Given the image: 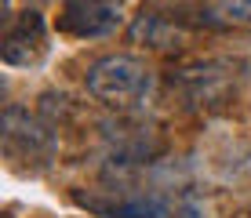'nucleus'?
<instances>
[{
  "label": "nucleus",
  "mask_w": 251,
  "mask_h": 218,
  "mask_svg": "<svg viewBox=\"0 0 251 218\" xmlns=\"http://www.w3.org/2000/svg\"><path fill=\"white\" fill-rule=\"evenodd\" d=\"M244 80H248V62L244 58H229V55L189 62V66L175 69V73L168 76L171 91H175L189 109H204V113L226 109L240 95Z\"/></svg>",
  "instance_id": "1"
},
{
  "label": "nucleus",
  "mask_w": 251,
  "mask_h": 218,
  "mask_svg": "<svg viewBox=\"0 0 251 218\" xmlns=\"http://www.w3.org/2000/svg\"><path fill=\"white\" fill-rule=\"evenodd\" d=\"M153 69L135 55L113 51V55H99L84 73V87L95 102L106 109H135L153 95Z\"/></svg>",
  "instance_id": "2"
},
{
  "label": "nucleus",
  "mask_w": 251,
  "mask_h": 218,
  "mask_svg": "<svg viewBox=\"0 0 251 218\" xmlns=\"http://www.w3.org/2000/svg\"><path fill=\"white\" fill-rule=\"evenodd\" d=\"M55 153L51 124L22 106L4 109V156L19 171H44Z\"/></svg>",
  "instance_id": "3"
},
{
  "label": "nucleus",
  "mask_w": 251,
  "mask_h": 218,
  "mask_svg": "<svg viewBox=\"0 0 251 218\" xmlns=\"http://www.w3.org/2000/svg\"><path fill=\"white\" fill-rule=\"evenodd\" d=\"M127 22V0H62L58 7V33L73 40L113 37Z\"/></svg>",
  "instance_id": "4"
},
{
  "label": "nucleus",
  "mask_w": 251,
  "mask_h": 218,
  "mask_svg": "<svg viewBox=\"0 0 251 218\" xmlns=\"http://www.w3.org/2000/svg\"><path fill=\"white\" fill-rule=\"evenodd\" d=\"M48 58V22L37 7L11 15L0 37V62L15 69H33Z\"/></svg>",
  "instance_id": "5"
},
{
  "label": "nucleus",
  "mask_w": 251,
  "mask_h": 218,
  "mask_svg": "<svg viewBox=\"0 0 251 218\" xmlns=\"http://www.w3.org/2000/svg\"><path fill=\"white\" fill-rule=\"evenodd\" d=\"M76 204L99 218H160L168 200L157 193H124V189H99V193H76Z\"/></svg>",
  "instance_id": "6"
},
{
  "label": "nucleus",
  "mask_w": 251,
  "mask_h": 218,
  "mask_svg": "<svg viewBox=\"0 0 251 218\" xmlns=\"http://www.w3.org/2000/svg\"><path fill=\"white\" fill-rule=\"evenodd\" d=\"M127 37H131L135 44H146V48H178V44H186L189 33L178 25V19H171V15H160V11H146L131 22V29H127Z\"/></svg>",
  "instance_id": "7"
},
{
  "label": "nucleus",
  "mask_w": 251,
  "mask_h": 218,
  "mask_svg": "<svg viewBox=\"0 0 251 218\" xmlns=\"http://www.w3.org/2000/svg\"><path fill=\"white\" fill-rule=\"evenodd\" d=\"M215 22H237V25H251V0H211Z\"/></svg>",
  "instance_id": "8"
}]
</instances>
